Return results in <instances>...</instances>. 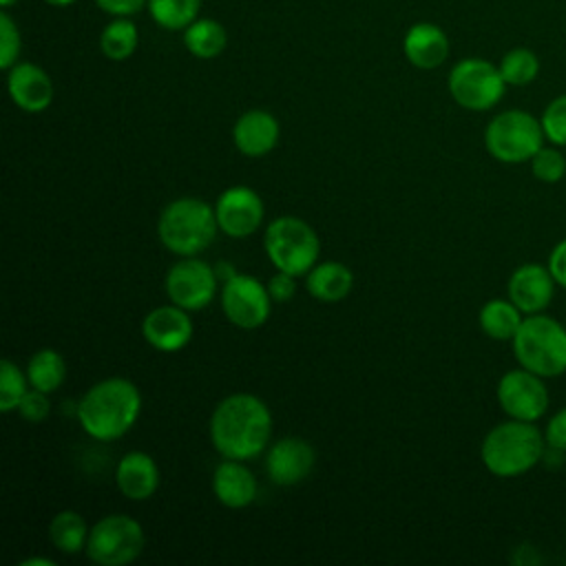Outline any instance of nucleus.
I'll use <instances>...</instances> for the list:
<instances>
[{
    "mask_svg": "<svg viewBox=\"0 0 566 566\" xmlns=\"http://www.w3.org/2000/svg\"><path fill=\"white\" fill-rule=\"evenodd\" d=\"M272 433L268 405L252 394L226 396L210 416L212 447L232 460H250L263 453Z\"/></svg>",
    "mask_w": 566,
    "mask_h": 566,
    "instance_id": "1",
    "label": "nucleus"
},
{
    "mask_svg": "<svg viewBox=\"0 0 566 566\" xmlns=\"http://www.w3.org/2000/svg\"><path fill=\"white\" fill-rule=\"evenodd\" d=\"M142 411V394L126 378H106L95 382L77 402L82 429L102 442H111L130 431Z\"/></svg>",
    "mask_w": 566,
    "mask_h": 566,
    "instance_id": "2",
    "label": "nucleus"
},
{
    "mask_svg": "<svg viewBox=\"0 0 566 566\" xmlns=\"http://www.w3.org/2000/svg\"><path fill=\"white\" fill-rule=\"evenodd\" d=\"M544 449L546 438L533 422L511 418L486 433L480 455L493 475L513 478L533 469L544 458Z\"/></svg>",
    "mask_w": 566,
    "mask_h": 566,
    "instance_id": "3",
    "label": "nucleus"
},
{
    "mask_svg": "<svg viewBox=\"0 0 566 566\" xmlns=\"http://www.w3.org/2000/svg\"><path fill=\"white\" fill-rule=\"evenodd\" d=\"M219 223L214 208L197 197L170 201L157 221V234L164 248L179 256H197L217 237Z\"/></svg>",
    "mask_w": 566,
    "mask_h": 566,
    "instance_id": "4",
    "label": "nucleus"
},
{
    "mask_svg": "<svg viewBox=\"0 0 566 566\" xmlns=\"http://www.w3.org/2000/svg\"><path fill=\"white\" fill-rule=\"evenodd\" d=\"M513 352L524 369L542 378L559 376L566 371V329L551 316L528 314L513 336Z\"/></svg>",
    "mask_w": 566,
    "mask_h": 566,
    "instance_id": "5",
    "label": "nucleus"
},
{
    "mask_svg": "<svg viewBox=\"0 0 566 566\" xmlns=\"http://www.w3.org/2000/svg\"><path fill=\"white\" fill-rule=\"evenodd\" d=\"M265 254L281 272L303 276L318 263L321 241L314 228L298 217H276L263 237Z\"/></svg>",
    "mask_w": 566,
    "mask_h": 566,
    "instance_id": "6",
    "label": "nucleus"
},
{
    "mask_svg": "<svg viewBox=\"0 0 566 566\" xmlns=\"http://www.w3.org/2000/svg\"><path fill=\"white\" fill-rule=\"evenodd\" d=\"M542 122L517 108L495 115L484 130L489 155L502 164H522L531 159L542 148Z\"/></svg>",
    "mask_w": 566,
    "mask_h": 566,
    "instance_id": "7",
    "label": "nucleus"
},
{
    "mask_svg": "<svg viewBox=\"0 0 566 566\" xmlns=\"http://www.w3.org/2000/svg\"><path fill=\"white\" fill-rule=\"evenodd\" d=\"M144 544L142 524L135 517L113 513L91 526L84 553L99 566H126L142 555Z\"/></svg>",
    "mask_w": 566,
    "mask_h": 566,
    "instance_id": "8",
    "label": "nucleus"
},
{
    "mask_svg": "<svg viewBox=\"0 0 566 566\" xmlns=\"http://www.w3.org/2000/svg\"><path fill=\"white\" fill-rule=\"evenodd\" d=\"M504 88L500 69L482 57L460 60L449 73V93L467 111H489L502 99Z\"/></svg>",
    "mask_w": 566,
    "mask_h": 566,
    "instance_id": "9",
    "label": "nucleus"
},
{
    "mask_svg": "<svg viewBox=\"0 0 566 566\" xmlns=\"http://www.w3.org/2000/svg\"><path fill=\"white\" fill-rule=\"evenodd\" d=\"M221 307L226 318L241 329L261 327L272 310V296L268 285L256 276L234 274L221 287Z\"/></svg>",
    "mask_w": 566,
    "mask_h": 566,
    "instance_id": "10",
    "label": "nucleus"
},
{
    "mask_svg": "<svg viewBox=\"0 0 566 566\" xmlns=\"http://www.w3.org/2000/svg\"><path fill=\"white\" fill-rule=\"evenodd\" d=\"M217 283L219 279L214 265H208L197 256H184L166 274V294L170 303L188 312H197L210 305Z\"/></svg>",
    "mask_w": 566,
    "mask_h": 566,
    "instance_id": "11",
    "label": "nucleus"
},
{
    "mask_svg": "<svg viewBox=\"0 0 566 566\" xmlns=\"http://www.w3.org/2000/svg\"><path fill=\"white\" fill-rule=\"evenodd\" d=\"M497 402L515 420L535 422L548 407V391L542 376L528 369H511L497 382Z\"/></svg>",
    "mask_w": 566,
    "mask_h": 566,
    "instance_id": "12",
    "label": "nucleus"
},
{
    "mask_svg": "<svg viewBox=\"0 0 566 566\" xmlns=\"http://www.w3.org/2000/svg\"><path fill=\"white\" fill-rule=\"evenodd\" d=\"M219 230L232 239H243L263 223V201L248 186L226 188L214 203Z\"/></svg>",
    "mask_w": 566,
    "mask_h": 566,
    "instance_id": "13",
    "label": "nucleus"
},
{
    "mask_svg": "<svg viewBox=\"0 0 566 566\" xmlns=\"http://www.w3.org/2000/svg\"><path fill=\"white\" fill-rule=\"evenodd\" d=\"M314 447L303 438H281L265 451L268 478L279 486H294L303 482L314 469Z\"/></svg>",
    "mask_w": 566,
    "mask_h": 566,
    "instance_id": "14",
    "label": "nucleus"
},
{
    "mask_svg": "<svg viewBox=\"0 0 566 566\" xmlns=\"http://www.w3.org/2000/svg\"><path fill=\"white\" fill-rule=\"evenodd\" d=\"M142 336L157 352H179L192 338V321L188 310L170 303L150 310L142 321Z\"/></svg>",
    "mask_w": 566,
    "mask_h": 566,
    "instance_id": "15",
    "label": "nucleus"
},
{
    "mask_svg": "<svg viewBox=\"0 0 566 566\" xmlns=\"http://www.w3.org/2000/svg\"><path fill=\"white\" fill-rule=\"evenodd\" d=\"M7 88L11 102L27 113H42L53 102V82L49 73L31 62H15L9 69Z\"/></svg>",
    "mask_w": 566,
    "mask_h": 566,
    "instance_id": "16",
    "label": "nucleus"
},
{
    "mask_svg": "<svg viewBox=\"0 0 566 566\" xmlns=\"http://www.w3.org/2000/svg\"><path fill=\"white\" fill-rule=\"evenodd\" d=\"M555 279L548 268L539 263L520 265L509 279V298L522 314H539L553 298Z\"/></svg>",
    "mask_w": 566,
    "mask_h": 566,
    "instance_id": "17",
    "label": "nucleus"
},
{
    "mask_svg": "<svg viewBox=\"0 0 566 566\" xmlns=\"http://www.w3.org/2000/svg\"><path fill=\"white\" fill-rule=\"evenodd\" d=\"M279 135H281V128H279L276 117L261 108L245 111L234 122V128H232L234 146L245 157L268 155L276 146Z\"/></svg>",
    "mask_w": 566,
    "mask_h": 566,
    "instance_id": "18",
    "label": "nucleus"
},
{
    "mask_svg": "<svg viewBox=\"0 0 566 566\" xmlns=\"http://www.w3.org/2000/svg\"><path fill=\"white\" fill-rule=\"evenodd\" d=\"M212 493L228 509H243L256 497V478L243 460L223 458L212 473Z\"/></svg>",
    "mask_w": 566,
    "mask_h": 566,
    "instance_id": "19",
    "label": "nucleus"
},
{
    "mask_svg": "<svg viewBox=\"0 0 566 566\" xmlns=\"http://www.w3.org/2000/svg\"><path fill=\"white\" fill-rule=\"evenodd\" d=\"M115 482L128 500H148L159 489V467L148 453L128 451L117 462Z\"/></svg>",
    "mask_w": 566,
    "mask_h": 566,
    "instance_id": "20",
    "label": "nucleus"
},
{
    "mask_svg": "<svg viewBox=\"0 0 566 566\" xmlns=\"http://www.w3.org/2000/svg\"><path fill=\"white\" fill-rule=\"evenodd\" d=\"M402 51L416 69L431 71L449 57V38L438 24L418 22L407 31Z\"/></svg>",
    "mask_w": 566,
    "mask_h": 566,
    "instance_id": "21",
    "label": "nucleus"
},
{
    "mask_svg": "<svg viewBox=\"0 0 566 566\" xmlns=\"http://www.w3.org/2000/svg\"><path fill=\"white\" fill-rule=\"evenodd\" d=\"M305 287L312 298L321 303H336L352 292L354 274L340 261H323L307 272Z\"/></svg>",
    "mask_w": 566,
    "mask_h": 566,
    "instance_id": "22",
    "label": "nucleus"
},
{
    "mask_svg": "<svg viewBox=\"0 0 566 566\" xmlns=\"http://www.w3.org/2000/svg\"><path fill=\"white\" fill-rule=\"evenodd\" d=\"M480 327L493 340H513L522 325V310L509 298H491L480 310Z\"/></svg>",
    "mask_w": 566,
    "mask_h": 566,
    "instance_id": "23",
    "label": "nucleus"
},
{
    "mask_svg": "<svg viewBox=\"0 0 566 566\" xmlns=\"http://www.w3.org/2000/svg\"><path fill=\"white\" fill-rule=\"evenodd\" d=\"M88 526L84 517L77 511H60L49 522V539L51 544L66 555H75L86 548L88 539Z\"/></svg>",
    "mask_w": 566,
    "mask_h": 566,
    "instance_id": "24",
    "label": "nucleus"
},
{
    "mask_svg": "<svg viewBox=\"0 0 566 566\" xmlns=\"http://www.w3.org/2000/svg\"><path fill=\"white\" fill-rule=\"evenodd\" d=\"M184 44L195 57L212 60L226 49L228 33H226L221 22L210 20V18H201V20H195L190 27L184 29Z\"/></svg>",
    "mask_w": 566,
    "mask_h": 566,
    "instance_id": "25",
    "label": "nucleus"
},
{
    "mask_svg": "<svg viewBox=\"0 0 566 566\" xmlns=\"http://www.w3.org/2000/svg\"><path fill=\"white\" fill-rule=\"evenodd\" d=\"M27 378H29L31 387H35L40 391H46V394H53L55 389H60V385L66 378V363H64L62 354L51 349V347L38 349L29 358Z\"/></svg>",
    "mask_w": 566,
    "mask_h": 566,
    "instance_id": "26",
    "label": "nucleus"
},
{
    "mask_svg": "<svg viewBox=\"0 0 566 566\" xmlns=\"http://www.w3.org/2000/svg\"><path fill=\"white\" fill-rule=\"evenodd\" d=\"M137 42H139L137 27L126 18L113 20L99 35V49L113 62H122L130 57L137 49Z\"/></svg>",
    "mask_w": 566,
    "mask_h": 566,
    "instance_id": "27",
    "label": "nucleus"
},
{
    "mask_svg": "<svg viewBox=\"0 0 566 566\" xmlns=\"http://www.w3.org/2000/svg\"><path fill=\"white\" fill-rule=\"evenodd\" d=\"M199 4L201 0H148V11L159 27L179 31L197 20Z\"/></svg>",
    "mask_w": 566,
    "mask_h": 566,
    "instance_id": "28",
    "label": "nucleus"
},
{
    "mask_svg": "<svg viewBox=\"0 0 566 566\" xmlns=\"http://www.w3.org/2000/svg\"><path fill=\"white\" fill-rule=\"evenodd\" d=\"M502 77L511 86H526L539 73V57L524 46H515L506 51L497 64Z\"/></svg>",
    "mask_w": 566,
    "mask_h": 566,
    "instance_id": "29",
    "label": "nucleus"
},
{
    "mask_svg": "<svg viewBox=\"0 0 566 566\" xmlns=\"http://www.w3.org/2000/svg\"><path fill=\"white\" fill-rule=\"evenodd\" d=\"M29 391V378L20 371V367L4 358L0 363V411L9 413L18 409L22 396Z\"/></svg>",
    "mask_w": 566,
    "mask_h": 566,
    "instance_id": "30",
    "label": "nucleus"
},
{
    "mask_svg": "<svg viewBox=\"0 0 566 566\" xmlns=\"http://www.w3.org/2000/svg\"><path fill=\"white\" fill-rule=\"evenodd\" d=\"M531 170L539 181L557 184L566 172V159L557 148H539L531 157Z\"/></svg>",
    "mask_w": 566,
    "mask_h": 566,
    "instance_id": "31",
    "label": "nucleus"
},
{
    "mask_svg": "<svg viewBox=\"0 0 566 566\" xmlns=\"http://www.w3.org/2000/svg\"><path fill=\"white\" fill-rule=\"evenodd\" d=\"M542 130L555 146H566V95L555 97L542 115Z\"/></svg>",
    "mask_w": 566,
    "mask_h": 566,
    "instance_id": "32",
    "label": "nucleus"
},
{
    "mask_svg": "<svg viewBox=\"0 0 566 566\" xmlns=\"http://www.w3.org/2000/svg\"><path fill=\"white\" fill-rule=\"evenodd\" d=\"M20 55V31L7 11L0 13V66L9 71Z\"/></svg>",
    "mask_w": 566,
    "mask_h": 566,
    "instance_id": "33",
    "label": "nucleus"
},
{
    "mask_svg": "<svg viewBox=\"0 0 566 566\" xmlns=\"http://www.w3.org/2000/svg\"><path fill=\"white\" fill-rule=\"evenodd\" d=\"M18 411H20V416L27 420V422H42L46 416H49V411H51V402H49V394L46 391H40V389H35V387H31L24 396H22V400H20V405H18Z\"/></svg>",
    "mask_w": 566,
    "mask_h": 566,
    "instance_id": "34",
    "label": "nucleus"
},
{
    "mask_svg": "<svg viewBox=\"0 0 566 566\" xmlns=\"http://www.w3.org/2000/svg\"><path fill=\"white\" fill-rule=\"evenodd\" d=\"M265 285H268V292L274 303H287L296 294V276L281 272V270Z\"/></svg>",
    "mask_w": 566,
    "mask_h": 566,
    "instance_id": "35",
    "label": "nucleus"
},
{
    "mask_svg": "<svg viewBox=\"0 0 566 566\" xmlns=\"http://www.w3.org/2000/svg\"><path fill=\"white\" fill-rule=\"evenodd\" d=\"M544 438H546V447L566 451V407L559 409V411L548 420L546 431H544Z\"/></svg>",
    "mask_w": 566,
    "mask_h": 566,
    "instance_id": "36",
    "label": "nucleus"
},
{
    "mask_svg": "<svg viewBox=\"0 0 566 566\" xmlns=\"http://www.w3.org/2000/svg\"><path fill=\"white\" fill-rule=\"evenodd\" d=\"M95 2L102 11L117 15V18L135 15L144 4H148V0H95Z\"/></svg>",
    "mask_w": 566,
    "mask_h": 566,
    "instance_id": "37",
    "label": "nucleus"
},
{
    "mask_svg": "<svg viewBox=\"0 0 566 566\" xmlns=\"http://www.w3.org/2000/svg\"><path fill=\"white\" fill-rule=\"evenodd\" d=\"M548 270H551L555 283L562 285V287H566V239L559 241V243L553 248V252H551V256H548Z\"/></svg>",
    "mask_w": 566,
    "mask_h": 566,
    "instance_id": "38",
    "label": "nucleus"
},
{
    "mask_svg": "<svg viewBox=\"0 0 566 566\" xmlns=\"http://www.w3.org/2000/svg\"><path fill=\"white\" fill-rule=\"evenodd\" d=\"M214 272H217V279L221 281V283H226L228 279H232L237 272H234V268H232V263H226V261H219L217 265H214Z\"/></svg>",
    "mask_w": 566,
    "mask_h": 566,
    "instance_id": "39",
    "label": "nucleus"
},
{
    "mask_svg": "<svg viewBox=\"0 0 566 566\" xmlns=\"http://www.w3.org/2000/svg\"><path fill=\"white\" fill-rule=\"evenodd\" d=\"M35 564H42V566H55V562L44 559V557H31V559H24V562H22V566H35Z\"/></svg>",
    "mask_w": 566,
    "mask_h": 566,
    "instance_id": "40",
    "label": "nucleus"
},
{
    "mask_svg": "<svg viewBox=\"0 0 566 566\" xmlns=\"http://www.w3.org/2000/svg\"><path fill=\"white\" fill-rule=\"evenodd\" d=\"M44 2H49V4H53V7H69V4L75 2V0H44Z\"/></svg>",
    "mask_w": 566,
    "mask_h": 566,
    "instance_id": "41",
    "label": "nucleus"
},
{
    "mask_svg": "<svg viewBox=\"0 0 566 566\" xmlns=\"http://www.w3.org/2000/svg\"><path fill=\"white\" fill-rule=\"evenodd\" d=\"M13 2H15V0H0L2 7H9V4H13Z\"/></svg>",
    "mask_w": 566,
    "mask_h": 566,
    "instance_id": "42",
    "label": "nucleus"
}]
</instances>
